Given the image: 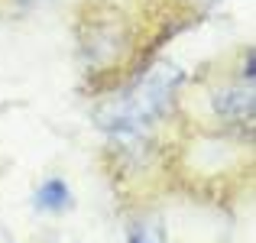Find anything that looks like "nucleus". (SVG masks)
<instances>
[{
  "mask_svg": "<svg viewBox=\"0 0 256 243\" xmlns=\"http://www.w3.org/2000/svg\"><path fill=\"white\" fill-rule=\"evenodd\" d=\"M218 110L220 114H227V117H240V120H250L253 117V94H250V88L246 91H224L218 98Z\"/></svg>",
  "mask_w": 256,
  "mask_h": 243,
  "instance_id": "nucleus-2",
  "label": "nucleus"
},
{
  "mask_svg": "<svg viewBox=\"0 0 256 243\" xmlns=\"http://www.w3.org/2000/svg\"><path fill=\"white\" fill-rule=\"evenodd\" d=\"M178 81H182V75L172 68V65L152 68L150 75L140 78L124 98L110 100V104L98 114L100 126H107V130H114V133H136V130H143L146 124L159 120L166 110H169Z\"/></svg>",
  "mask_w": 256,
  "mask_h": 243,
  "instance_id": "nucleus-1",
  "label": "nucleus"
},
{
  "mask_svg": "<svg viewBox=\"0 0 256 243\" xmlns=\"http://www.w3.org/2000/svg\"><path fill=\"white\" fill-rule=\"evenodd\" d=\"M68 198H72L68 185H65L62 178H49L42 188H39L36 204L46 208V211H62V208H68Z\"/></svg>",
  "mask_w": 256,
  "mask_h": 243,
  "instance_id": "nucleus-3",
  "label": "nucleus"
},
{
  "mask_svg": "<svg viewBox=\"0 0 256 243\" xmlns=\"http://www.w3.org/2000/svg\"><path fill=\"white\" fill-rule=\"evenodd\" d=\"M130 243H166V240H162V230H159V227L143 224L130 234Z\"/></svg>",
  "mask_w": 256,
  "mask_h": 243,
  "instance_id": "nucleus-4",
  "label": "nucleus"
}]
</instances>
